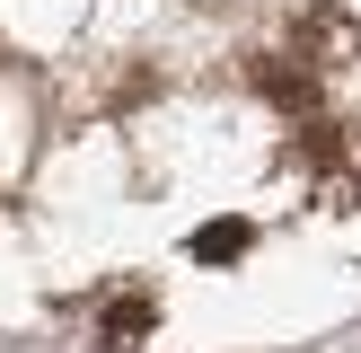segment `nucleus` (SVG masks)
<instances>
[{"label":"nucleus","instance_id":"nucleus-1","mask_svg":"<svg viewBox=\"0 0 361 353\" xmlns=\"http://www.w3.org/2000/svg\"><path fill=\"white\" fill-rule=\"evenodd\" d=\"M247 239H256L247 221H203L185 247H194V265H238V256H247Z\"/></svg>","mask_w":361,"mask_h":353},{"label":"nucleus","instance_id":"nucleus-2","mask_svg":"<svg viewBox=\"0 0 361 353\" xmlns=\"http://www.w3.org/2000/svg\"><path fill=\"white\" fill-rule=\"evenodd\" d=\"M97 335H106V345H141V335H150V292H115Z\"/></svg>","mask_w":361,"mask_h":353},{"label":"nucleus","instance_id":"nucleus-3","mask_svg":"<svg viewBox=\"0 0 361 353\" xmlns=\"http://www.w3.org/2000/svg\"><path fill=\"white\" fill-rule=\"evenodd\" d=\"M300 44H309V53H361V27L335 18V9H309V18H300Z\"/></svg>","mask_w":361,"mask_h":353}]
</instances>
